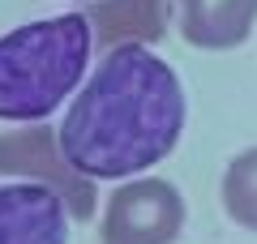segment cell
I'll use <instances>...</instances> for the list:
<instances>
[{"mask_svg": "<svg viewBox=\"0 0 257 244\" xmlns=\"http://www.w3.org/2000/svg\"><path fill=\"white\" fill-rule=\"evenodd\" d=\"M0 176L52 184V189L64 197V206H69L73 218H82V223L94 218V206H99L94 180L82 176L73 163L64 159L60 133H56V129H18V133H0Z\"/></svg>", "mask_w": 257, "mask_h": 244, "instance_id": "obj_4", "label": "cell"}, {"mask_svg": "<svg viewBox=\"0 0 257 244\" xmlns=\"http://www.w3.org/2000/svg\"><path fill=\"white\" fill-rule=\"evenodd\" d=\"M184 86L167 60L128 43L103 52L99 69L60 120V150L90 180H128L163 163L184 133Z\"/></svg>", "mask_w": 257, "mask_h": 244, "instance_id": "obj_1", "label": "cell"}, {"mask_svg": "<svg viewBox=\"0 0 257 244\" xmlns=\"http://www.w3.org/2000/svg\"><path fill=\"white\" fill-rule=\"evenodd\" d=\"M223 210L231 214V223H240L244 231H257V146L240 150L223 172Z\"/></svg>", "mask_w": 257, "mask_h": 244, "instance_id": "obj_8", "label": "cell"}, {"mask_svg": "<svg viewBox=\"0 0 257 244\" xmlns=\"http://www.w3.org/2000/svg\"><path fill=\"white\" fill-rule=\"evenodd\" d=\"M94 30L86 13L26 22L0 39V120L39 125L82 86Z\"/></svg>", "mask_w": 257, "mask_h": 244, "instance_id": "obj_2", "label": "cell"}, {"mask_svg": "<svg viewBox=\"0 0 257 244\" xmlns=\"http://www.w3.org/2000/svg\"><path fill=\"white\" fill-rule=\"evenodd\" d=\"M86 22L94 30V47L103 52L128 43L150 47L167 35V0H90Z\"/></svg>", "mask_w": 257, "mask_h": 244, "instance_id": "obj_7", "label": "cell"}, {"mask_svg": "<svg viewBox=\"0 0 257 244\" xmlns=\"http://www.w3.org/2000/svg\"><path fill=\"white\" fill-rule=\"evenodd\" d=\"M82 5H90V0H82Z\"/></svg>", "mask_w": 257, "mask_h": 244, "instance_id": "obj_9", "label": "cell"}, {"mask_svg": "<svg viewBox=\"0 0 257 244\" xmlns=\"http://www.w3.org/2000/svg\"><path fill=\"white\" fill-rule=\"evenodd\" d=\"M184 231V197L172 180H124L103 210V244H176Z\"/></svg>", "mask_w": 257, "mask_h": 244, "instance_id": "obj_3", "label": "cell"}, {"mask_svg": "<svg viewBox=\"0 0 257 244\" xmlns=\"http://www.w3.org/2000/svg\"><path fill=\"white\" fill-rule=\"evenodd\" d=\"M184 43L202 52H231L253 35L257 0H176Z\"/></svg>", "mask_w": 257, "mask_h": 244, "instance_id": "obj_6", "label": "cell"}, {"mask_svg": "<svg viewBox=\"0 0 257 244\" xmlns=\"http://www.w3.org/2000/svg\"><path fill=\"white\" fill-rule=\"evenodd\" d=\"M69 206L52 184H0V244H69Z\"/></svg>", "mask_w": 257, "mask_h": 244, "instance_id": "obj_5", "label": "cell"}]
</instances>
